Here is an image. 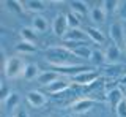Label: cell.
<instances>
[{
  "label": "cell",
  "instance_id": "cell-8",
  "mask_svg": "<svg viewBox=\"0 0 126 117\" xmlns=\"http://www.w3.org/2000/svg\"><path fill=\"white\" fill-rule=\"evenodd\" d=\"M52 70L55 73H58V75H79V73H82V71H87V70H90L88 67H85V65H80V63H77V65H74V63H71V65H62V67H52Z\"/></svg>",
  "mask_w": 126,
  "mask_h": 117
},
{
  "label": "cell",
  "instance_id": "cell-7",
  "mask_svg": "<svg viewBox=\"0 0 126 117\" xmlns=\"http://www.w3.org/2000/svg\"><path fill=\"white\" fill-rule=\"evenodd\" d=\"M69 25H68V19H66V14H57L55 19L52 21V32L57 35V37H65L66 32H68Z\"/></svg>",
  "mask_w": 126,
  "mask_h": 117
},
{
  "label": "cell",
  "instance_id": "cell-35",
  "mask_svg": "<svg viewBox=\"0 0 126 117\" xmlns=\"http://www.w3.org/2000/svg\"><path fill=\"white\" fill-rule=\"evenodd\" d=\"M63 117H71V116H63Z\"/></svg>",
  "mask_w": 126,
  "mask_h": 117
},
{
  "label": "cell",
  "instance_id": "cell-3",
  "mask_svg": "<svg viewBox=\"0 0 126 117\" xmlns=\"http://www.w3.org/2000/svg\"><path fill=\"white\" fill-rule=\"evenodd\" d=\"M109 35L113 44H117L120 49H125L126 46V30L121 22H113L109 27Z\"/></svg>",
  "mask_w": 126,
  "mask_h": 117
},
{
  "label": "cell",
  "instance_id": "cell-6",
  "mask_svg": "<svg viewBox=\"0 0 126 117\" xmlns=\"http://www.w3.org/2000/svg\"><path fill=\"white\" fill-rule=\"evenodd\" d=\"M96 103H98L96 100L84 97V98H79V100H76L73 104H71V111L76 112V114H85V112H88Z\"/></svg>",
  "mask_w": 126,
  "mask_h": 117
},
{
  "label": "cell",
  "instance_id": "cell-11",
  "mask_svg": "<svg viewBox=\"0 0 126 117\" xmlns=\"http://www.w3.org/2000/svg\"><path fill=\"white\" fill-rule=\"evenodd\" d=\"M71 87V81H68L66 78H58L57 81H54L52 84L47 87V92L52 93V95H60L65 90H68Z\"/></svg>",
  "mask_w": 126,
  "mask_h": 117
},
{
  "label": "cell",
  "instance_id": "cell-19",
  "mask_svg": "<svg viewBox=\"0 0 126 117\" xmlns=\"http://www.w3.org/2000/svg\"><path fill=\"white\" fill-rule=\"evenodd\" d=\"M32 27L36 32H46L47 27H49V22H47V19L44 16L36 14V16H33V19H32Z\"/></svg>",
  "mask_w": 126,
  "mask_h": 117
},
{
  "label": "cell",
  "instance_id": "cell-4",
  "mask_svg": "<svg viewBox=\"0 0 126 117\" xmlns=\"http://www.w3.org/2000/svg\"><path fill=\"white\" fill-rule=\"evenodd\" d=\"M99 71H96V70H87V71H82L79 73V75H74L73 76V82H76L77 85H85V87H88V85L94 84L98 79H99Z\"/></svg>",
  "mask_w": 126,
  "mask_h": 117
},
{
  "label": "cell",
  "instance_id": "cell-12",
  "mask_svg": "<svg viewBox=\"0 0 126 117\" xmlns=\"http://www.w3.org/2000/svg\"><path fill=\"white\" fill-rule=\"evenodd\" d=\"M104 57H106V63H120V57H121V49L117 44H109L104 51Z\"/></svg>",
  "mask_w": 126,
  "mask_h": 117
},
{
  "label": "cell",
  "instance_id": "cell-25",
  "mask_svg": "<svg viewBox=\"0 0 126 117\" xmlns=\"http://www.w3.org/2000/svg\"><path fill=\"white\" fill-rule=\"evenodd\" d=\"M16 51L21 54H33L36 52V46L33 43H27V41H19L16 44Z\"/></svg>",
  "mask_w": 126,
  "mask_h": 117
},
{
  "label": "cell",
  "instance_id": "cell-36",
  "mask_svg": "<svg viewBox=\"0 0 126 117\" xmlns=\"http://www.w3.org/2000/svg\"><path fill=\"white\" fill-rule=\"evenodd\" d=\"M10 117H14V116H10Z\"/></svg>",
  "mask_w": 126,
  "mask_h": 117
},
{
  "label": "cell",
  "instance_id": "cell-17",
  "mask_svg": "<svg viewBox=\"0 0 126 117\" xmlns=\"http://www.w3.org/2000/svg\"><path fill=\"white\" fill-rule=\"evenodd\" d=\"M106 11L102 8V5H98V6H93L92 10H90V19H92L93 22H96V24H101V22L106 21Z\"/></svg>",
  "mask_w": 126,
  "mask_h": 117
},
{
  "label": "cell",
  "instance_id": "cell-28",
  "mask_svg": "<svg viewBox=\"0 0 126 117\" xmlns=\"http://www.w3.org/2000/svg\"><path fill=\"white\" fill-rule=\"evenodd\" d=\"M66 19H68V25L69 29H80V18L77 16L76 13H73V11H69L68 14H66Z\"/></svg>",
  "mask_w": 126,
  "mask_h": 117
},
{
  "label": "cell",
  "instance_id": "cell-15",
  "mask_svg": "<svg viewBox=\"0 0 126 117\" xmlns=\"http://www.w3.org/2000/svg\"><path fill=\"white\" fill-rule=\"evenodd\" d=\"M19 103H21V95H19L17 92H11L10 97H8L6 100L2 101L3 109H5V111H13V109H17Z\"/></svg>",
  "mask_w": 126,
  "mask_h": 117
},
{
  "label": "cell",
  "instance_id": "cell-20",
  "mask_svg": "<svg viewBox=\"0 0 126 117\" xmlns=\"http://www.w3.org/2000/svg\"><path fill=\"white\" fill-rule=\"evenodd\" d=\"M19 35H21L22 41L33 43V44H35V40H36V30H35L33 27H22L21 32H19Z\"/></svg>",
  "mask_w": 126,
  "mask_h": 117
},
{
  "label": "cell",
  "instance_id": "cell-23",
  "mask_svg": "<svg viewBox=\"0 0 126 117\" xmlns=\"http://www.w3.org/2000/svg\"><path fill=\"white\" fill-rule=\"evenodd\" d=\"M69 5H71V8H73V13H76L79 18H80V16H85V14L88 13V5H87V2L76 0V2H71Z\"/></svg>",
  "mask_w": 126,
  "mask_h": 117
},
{
  "label": "cell",
  "instance_id": "cell-26",
  "mask_svg": "<svg viewBox=\"0 0 126 117\" xmlns=\"http://www.w3.org/2000/svg\"><path fill=\"white\" fill-rule=\"evenodd\" d=\"M102 8H104L106 14H113L115 11H118V6H120V2H117V0H104V2H101Z\"/></svg>",
  "mask_w": 126,
  "mask_h": 117
},
{
  "label": "cell",
  "instance_id": "cell-29",
  "mask_svg": "<svg viewBox=\"0 0 126 117\" xmlns=\"http://www.w3.org/2000/svg\"><path fill=\"white\" fill-rule=\"evenodd\" d=\"M115 112H117V117H126V97H125V100H121V103L117 106Z\"/></svg>",
  "mask_w": 126,
  "mask_h": 117
},
{
  "label": "cell",
  "instance_id": "cell-16",
  "mask_svg": "<svg viewBox=\"0 0 126 117\" xmlns=\"http://www.w3.org/2000/svg\"><path fill=\"white\" fill-rule=\"evenodd\" d=\"M24 3V10L27 11H33V13H43L46 10V3L41 0H27Z\"/></svg>",
  "mask_w": 126,
  "mask_h": 117
},
{
  "label": "cell",
  "instance_id": "cell-21",
  "mask_svg": "<svg viewBox=\"0 0 126 117\" xmlns=\"http://www.w3.org/2000/svg\"><path fill=\"white\" fill-rule=\"evenodd\" d=\"M71 52H73L76 57H79V58H84V60H90V57H92V52H93V49H90L88 46L82 44V46H77V48L71 49Z\"/></svg>",
  "mask_w": 126,
  "mask_h": 117
},
{
  "label": "cell",
  "instance_id": "cell-33",
  "mask_svg": "<svg viewBox=\"0 0 126 117\" xmlns=\"http://www.w3.org/2000/svg\"><path fill=\"white\" fill-rule=\"evenodd\" d=\"M118 84H120V85H123V87L126 89V75H125L123 78H121V79H120V81H118Z\"/></svg>",
  "mask_w": 126,
  "mask_h": 117
},
{
  "label": "cell",
  "instance_id": "cell-1",
  "mask_svg": "<svg viewBox=\"0 0 126 117\" xmlns=\"http://www.w3.org/2000/svg\"><path fill=\"white\" fill-rule=\"evenodd\" d=\"M74 54L71 49L65 46H50L46 49V60L50 63V67H62V65H71Z\"/></svg>",
  "mask_w": 126,
  "mask_h": 117
},
{
  "label": "cell",
  "instance_id": "cell-34",
  "mask_svg": "<svg viewBox=\"0 0 126 117\" xmlns=\"http://www.w3.org/2000/svg\"><path fill=\"white\" fill-rule=\"evenodd\" d=\"M123 92H125V95H126V89H125V90H123Z\"/></svg>",
  "mask_w": 126,
  "mask_h": 117
},
{
  "label": "cell",
  "instance_id": "cell-24",
  "mask_svg": "<svg viewBox=\"0 0 126 117\" xmlns=\"http://www.w3.org/2000/svg\"><path fill=\"white\" fill-rule=\"evenodd\" d=\"M90 63L94 65V67H104V65H106L104 52H101L99 49H93L92 57H90Z\"/></svg>",
  "mask_w": 126,
  "mask_h": 117
},
{
  "label": "cell",
  "instance_id": "cell-18",
  "mask_svg": "<svg viewBox=\"0 0 126 117\" xmlns=\"http://www.w3.org/2000/svg\"><path fill=\"white\" fill-rule=\"evenodd\" d=\"M38 65H35V63H27L25 65V68H24V73H22V78L25 81H33V79H36V78L39 76V71H38Z\"/></svg>",
  "mask_w": 126,
  "mask_h": 117
},
{
  "label": "cell",
  "instance_id": "cell-13",
  "mask_svg": "<svg viewBox=\"0 0 126 117\" xmlns=\"http://www.w3.org/2000/svg\"><path fill=\"white\" fill-rule=\"evenodd\" d=\"M106 98H107L110 106H112L113 109H117V106L121 103V100H125V92H123L121 87H115V89H112L110 92L106 93Z\"/></svg>",
  "mask_w": 126,
  "mask_h": 117
},
{
  "label": "cell",
  "instance_id": "cell-10",
  "mask_svg": "<svg viewBox=\"0 0 126 117\" xmlns=\"http://www.w3.org/2000/svg\"><path fill=\"white\" fill-rule=\"evenodd\" d=\"M88 35H87L85 30L82 29H69L66 35L63 37V41H68V43H85Z\"/></svg>",
  "mask_w": 126,
  "mask_h": 117
},
{
  "label": "cell",
  "instance_id": "cell-32",
  "mask_svg": "<svg viewBox=\"0 0 126 117\" xmlns=\"http://www.w3.org/2000/svg\"><path fill=\"white\" fill-rule=\"evenodd\" d=\"M14 117H30L29 112L25 111V108H17L14 112Z\"/></svg>",
  "mask_w": 126,
  "mask_h": 117
},
{
  "label": "cell",
  "instance_id": "cell-27",
  "mask_svg": "<svg viewBox=\"0 0 126 117\" xmlns=\"http://www.w3.org/2000/svg\"><path fill=\"white\" fill-rule=\"evenodd\" d=\"M3 5L13 13H22L24 11V3L17 2V0H6V2H3Z\"/></svg>",
  "mask_w": 126,
  "mask_h": 117
},
{
  "label": "cell",
  "instance_id": "cell-5",
  "mask_svg": "<svg viewBox=\"0 0 126 117\" xmlns=\"http://www.w3.org/2000/svg\"><path fill=\"white\" fill-rule=\"evenodd\" d=\"M102 75L107 79H118L126 75V65L125 63H106L102 67Z\"/></svg>",
  "mask_w": 126,
  "mask_h": 117
},
{
  "label": "cell",
  "instance_id": "cell-22",
  "mask_svg": "<svg viewBox=\"0 0 126 117\" xmlns=\"http://www.w3.org/2000/svg\"><path fill=\"white\" fill-rule=\"evenodd\" d=\"M85 32H87V35H88L90 40L94 41V43H104V41H106L104 33H102L101 30L98 29V27H88Z\"/></svg>",
  "mask_w": 126,
  "mask_h": 117
},
{
  "label": "cell",
  "instance_id": "cell-31",
  "mask_svg": "<svg viewBox=\"0 0 126 117\" xmlns=\"http://www.w3.org/2000/svg\"><path fill=\"white\" fill-rule=\"evenodd\" d=\"M10 93H11V92H10V89H8V85L3 82V84H2V89H0V98H2V101L6 100L8 97H10Z\"/></svg>",
  "mask_w": 126,
  "mask_h": 117
},
{
  "label": "cell",
  "instance_id": "cell-9",
  "mask_svg": "<svg viewBox=\"0 0 126 117\" xmlns=\"http://www.w3.org/2000/svg\"><path fill=\"white\" fill-rule=\"evenodd\" d=\"M27 101H29V104L32 108L38 109V108H43L47 103V97L39 90H30L27 93Z\"/></svg>",
  "mask_w": 126,
  "mask_h": 117
},
{
  "label": "cell",
  "instance_id": "cell-14",
  "mask_svg": "<svg viewBox=\"0 0 126 117\" xmlns=\"http://www.w3.org/2000/svg\"><path fill=\"white\" fill-rule=\"evenodd\" d=\"M58 78H60V75L55 73L54 70H50V71H41V73H39V76L36 78V81H38V84L49 87V85L52 84L54 81H57Z\"/></svg>",
  "mask_w": 126,
  "mask_h": 117
},
{
  "label": "cell",
  "instance_id": "cell-2",
  "mask_svg": "<svg viewBox=\"0 0 126 117\" xmlns=\"http://www.w3.org/2000/svg\"><path fill=\"white\" fill-rule=\"evenodd\" d=\"M27 63H24L22 58L19 57H8L5 60V67H3V71H5V76L8 79H16V78H22L24 68H25Z\"/></svg>",
  "mask_w": 126,
  "mask_h": 117
},
{
  "label": "cell",
  "instance_id": "cell-37",
  "mask_svg": "<svg viewBox=\"0 0 126 117\" xmlns=\"http://www.w3.org/2000/svg\"><path fill=\"white\" fill-rule=\"evenodd\" d=\"M125 51H126V46H125Z\"/></svg>",
  "mask_w": 126,
  "mask_h": 117
},
{
  "label": "cell",
  "instance_id": "cell-30",
  "mask_svg": "<svg viewBox=\"0 0 126 117\" xmlns=\"http://www.w3.org/2000/svg\"><path fill=\"white\" fill-rule=\"evenodd\" d=\"M118 18L121 21H126V2H120V6H118Z\"/></svg>",
  "mask_w": 126,
  "mask_h": 117
}]
</instances>
